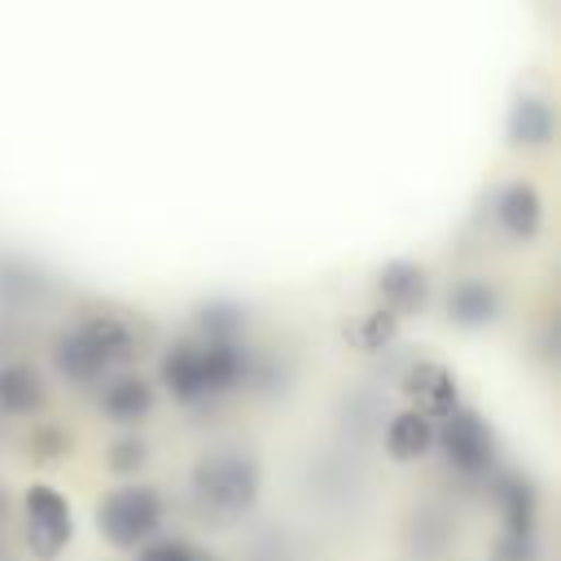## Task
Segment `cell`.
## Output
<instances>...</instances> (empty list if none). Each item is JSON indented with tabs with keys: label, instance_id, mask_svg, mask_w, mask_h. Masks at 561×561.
<instances>
[{
	"label": "cell",
	"instance_id": "3",
	"mask_svg": "<svg viewBox=\"0 0 561 561\" xmlns=\"http://www.w3.org/2000/svg\"><path fill=\"white\" fill-rule=\"evenodd\" d=\"M158 526H162V495L149 482L114 486L96 504V530L114 548H140V543H149L158 535Z\"/></svg>",
	"mask_w": 561,
	"mask_h": 561
},
{
	"label": "cell",
	"instance_id": "21",
	"mask_svg": "<svg viewBox=\"0 0 561 561\" xmlns=\"http://www.w3.org/2000/svg\"><path fill=\"white\" fill-rule=\"evenodd\" d=\"M535 552H539V543H535V535H500V543H495V552H491V561H535Z\"/></svg>",
	"mask_w": 561,
	"mask_h": 561
},
{
	"label": "cell",
	"instance_id": "19",
	"mask_svg": "<svg viewBox=\"0 0 561 561\" xmlns=\"http://www.w3.org/2000/svg\"><path fill=\"white\" fill-rule=\"evenodd\" d=\"M66 451H70V434H66V430L39 425V430L31 434V456H35V460H61Z\"/></svg>",
	"mask_w": 561,
	"mask_h": 561
},
{
	"label": "cell",
	"instance_id": "5",
	"mask_svg": "<svg viewBox=\"0 0 561 561\" xmlns=\"http://www.w3.org/2000/svg\"><path fill=\"white\" fill-rule=\"evenodd\" d=\"M22 508H26V548L35 552V561H57L75 535L66 495L48 482H35V486H26Z\"/></svg>",
	"mask_w": 561,
	"mask_h": 561
},
{
	"label": "cell",
	"instance_id": "23",
	"mask_svg": "<svg viewBox=\"0 0 561 561\" xmlns=\"http://www.w3.org/2000/svg\"><path fill=\"white\" fill-rule=\"evenodd\" d=\"M0 561H13V552H9V548H4V543H0Z\"/></svg>",
	"mask_w": 561,
	"mask_h": 561
},
{
	"label": "cell",
	"instance_id": "12",
	"mask_svg": "<svg viewBox=\"0 0 561 561\" xmlns=\"http://www.w3.org/2000/svg\"><path fill=\"white\" fill-rule=\"evenodd\" d=\"M53 368H57L61 381H70V386H96V381L110 377V364H105L101 351L83 337L79 324H70V329L57 333V342H53Z\"/></svg>",
	"mask_w": 561,
	"mask_h": 561
},
{
	"label": "cell",
	"instance_id": "20",
	"mask_svg": "<svg viewBox=\"0 0 561 561\" xmlns=\"http://www.w3.org/2000/svg\"><path fill=\"white\" fill-rule=\"evenodd\" d=\"M136 561H197V552L184 543V539H149L136 548Z\"/></svg>",
	"mask_w": 561,
	"mask_h": 561
},
{
	"label": "cell",
	"instance_id": "2",
	"mask_svg": "<svg viewBox=\"0 0 561 561\" xmlns=\"http://www.w3.org/2000/svg\"><path fill=\"white\" fill-rule=\"evenodd\" d=\"M193 495L215 517H237L259 500V465L245 451H210L193 465Z\"/></svg>",
	"mask_w": 561,
	"mask_h": 561
},
{
	"label": "cell",
	"instance_id": "1",
	"mask_svg": "<svg viewBox=\"0 0 561 561\" xmlns=\"http://www.w3.org/2000/svg\"><path fill=\"white\" fill-rule=\"evenodd\" d=\"M158 377L175 403L197 408L267 381V364L245 342V311L232 302H206L193 329L162 351Z\"/></svg>",
	"mask_w": 561,
	"mask_h": 561
},
{
	"label": "cell",
	"instance_id": "8",
	"mask_svg": "<svg viewBox=\"0 0 561 561\" xmlns=\"http://www.w3.org/2000/svg\"><path fill=\"white\" fill-rule=\"evenodd\" d=\"M377 298L399 320L403 316H421L425 302H430V272L421 263H412V259H390L377 272Z\"/></svg>",
	"mask_w": 561,
	"mask_h": 561
},
{
	"label": "cell",
	"instance_id": "7",
	"mask_svg": "<svg viewBox=\"0 0 561 561\" xmlns=\"http://www.w3.org/2000/svg\"><path fill=\"white\" fill-rule=\"evenodd\" d=\"M443 316L456 329H491L504 316V294L486 276H460L443 298Z\"/></svg>",
	"mask_w": 561,
	"mask_h": 561
},
{
	"label": "cell",
	"instance_id": "9",
	"mask_svg": "<svg viewBox=\"0 0 561 561\" xmlns=\"http://www.w3.org/2000/svg\"><path fill=\"white\" fill-rule=\"evenodd\" d=\"M403 394H408L412 412H421V416H430V421H443L447 412L460 408L456 377H451L443 364H434V359H421V364H412V368L403 373Z\"/></svg>",
	"mask_w": 561,
	"mask_h": 561
},
{
	"label": "cell",
	"instance_id": "13",
	"mask_svg": "<svg viewBox=\"0 0 561 561\" xmlns=\"http://www.w3.org/2000/svg\"><path fill=\"white\" fill-rule=\"evenodd\" d=\"M153 412V386L140 373H110L101 386V416L114 425H136Z\"/></svg>",
	"mask_w": 561,
	"mask_h": 561
},
{
	"label": "cell",
	"instance_id": "10",
	"mask_svg": "<svg viewBox=\"0 0 561 561\" xmlns=\"http://www.w3.org/2000/svg\"><path fill=\"white\" fill-rule=\"evenodd\" d=\"M491 495H495V508H500V522L508 535H535L539 526V491L530 478L504 469L491 478Z\"/></svg>",
	"mask_w": 561,
	"mask_h": 561
},
{
	"label": "cell",
	"instance_id": "4",
	"mask_svg": "<svg viewBox=\"0 0 561 561\" xmlns=\"http://www.w3.org/2000/svg\"><path fill=\"white\" fill-rule=\"evenodd\" d=\"M434 443L447 456V465L456 473H465V478H482V473L495 469V434L473 408L447 412L438 421V430H434Z\"/></svg>",
	"mask_w": 561,
	"mask_h": 561
},
{
	"label": "cell",
	"instance_id": "14",
	"mask_svg": "<svg viewBox=\"0 0 561 561\" xmlns=\"http://www.w3.org/2000/svg\"><path fill=\"white\" fill-rule=\"evenodd\" d=\"M79 329H83V337L101 351V359L110 364V373H114V368H123V364H131V359H136V351H140L136 329H131L123 316L92 311V316H83V320H79Z\"/></svg>",
	"mask_w": 561,
	"mask_h": 561
},
{
	"label": "cell",
	"instance_id": "16",
	"mask_svg": "<svg viewBox=\"0 0 561 561\" xmlns=\"http://www.w3.org/2000/svg\"><path fill=\"white\" fill-rule=\"evenodd\" d=\"M430 447H434V421H430V416H421V412H412V408H403V412L390 416V425H386V451H390V460L412 465V460H421Z\"/></svg>",
	"mask_w": 561,
	"mask_h": 561
},
{
	"label": "cell",
	"instance_id": "22",
	"mask_svg": "<svg viewBox=\"0 0 561 561\" xmlns=\"http://www.w3.org/2000/svg\"><path fill=\"white\" fill-rule=\"evenodd\" d=\"M4 513H9V500H4V491H0V526H4Z\"/></svg>",
	"mask_w": 561,
	"mask_h": 561
},
{
	"label": "cell",
	"instance_id": "18",
	"mask_svg": "<svg viewBox=\"0 0 561 561\" xmlns=\"http://www.w3.org/2000/svg\"><path fill=\"white\" fill-rule=\"evenodd\" d=\"M145 460H149V447H145V438H136V434H123V438H114V443L105 447V469L118 473V478L140 473Z\"/></svg>",
	"mask_w": 561,
	"mask_h": 561
},
{
	"label": "cell",
	"instance_id": "17",
	"mask_svg": "<svg viewBox=\"0 0 561 561\" xmlns=\"http://www.w3.org/2000/svg\"><path fill=\"white\" fill-rule=\"evenodd\" d=\"M394 333H399V316L386 311V307H373V311H364L355 324H346V342H351L355 351H364V355L386 351V346L394 342Z\"/></svg>",
	"mask_w": 561,
	"mask_h": 561
},
{
	"label": "cell",
	"instance_id": "11",
	"mask_svg": "<svg viewBox=\"0 0 561 561\" xmlns=\"http://www.w3.org/2000/svg\"><path fill=\"white\" fill-rule=\"evenodd\" d=\"M557 140V110L539 92H522L508 105V145L513 149H548Z\"/></svg>",
	"mask_w": 561,
	"mask_h": 561
},
{
	"label": "cell",
	"instance_id": "6",
	"mask_svg": "<svg viewBox=\"0 0 561 561\" xmlns=\"http://www.w3.org/2000/svg\"><path fill=\"white\" fill-rule=\"evenodd\" d=\"M491 219H495V228H500L508 241L530 245V241L539 237V228H543V197H539V188H535L530 180H508V184H500L495 197H491Z\"/></svg>",
	"mask_w": 561,
	"mask_h": 561
},
{
	"label": "cell",
	"instance_id": "15",
	"mask_svg": "<svg viewBox=\"0 0 561 561\" xmlns=\"http://www.w3.org/2000/svg\"><path fill=\"white\" fill-rule=\"evenodd\" d=\"M44 399H48L44 377L26 359L0 364V412L4 416H31V412L44 408Z\"/></svg>",
	"mask_w": 561,
	"mask_h": 561
}]
</instances>
